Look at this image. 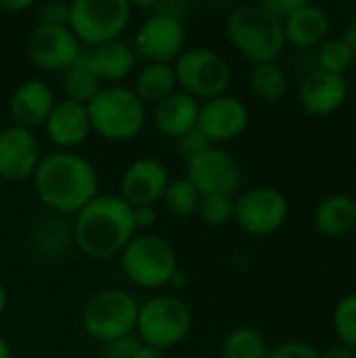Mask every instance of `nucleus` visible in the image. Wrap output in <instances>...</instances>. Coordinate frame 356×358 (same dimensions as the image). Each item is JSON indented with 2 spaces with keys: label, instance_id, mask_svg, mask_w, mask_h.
<instances>
[{
  "label": "nucleus",
  "instance_id": "23",
  "mask_svg": "<svg viewBox=\"0 0 356 358\" xmlns=\"http://www.w3.org/2000/svg\"><path fill=\"white\" fill-rule=\"evenodd\" d=\"M315 229L325 237H342L355 229V203L350 195L334 193L323 197L313 214Z\"/></svg>",
  "mask_w": 356,
  "mask_h": 358
},
{
  "label": "nucleus",
  "instance_id": "21",
  "mask_svg": "<svg viewBox=\"0 0 356 358\" xmlns=\"http://www.w3.org/2000/svg\"><path fill=\"white\" fill-rule=\"evenodd\" d=\"M197 115H199V101L193 96L176 90L157 105H153V122L157 130L164 136L178 138L187 134L189 130L197 128Z\"/></svg>",
  "mask_w": 356,
  "mask_h": 358
},
{
  "label": "nucleus",
  "instance_id": "13",
  "mask_svg": "<svg viewBox=\"0 0 356 358\" xmlns=\"http://www.w3.org/2000/svg\"><path fill=\"white\" fill-rule=\"evenodd\" d=\"M185 178L199 195H235L241 185V168L229 151L214 145L187 164Z\"/></svg>",
  "mask_w": 356,
  "mask_h": 358
},
{
  "label": "nucleus",
  "instance_id": "10",
  "mask_svg": "<svg viewBox=\"0 0 356 358\" xmlns=\"http://www.w3.org/2000/svg\"><path fill=\"white\" fill-rule=\"evenodd\" d=\"M290 216V201L285 193L275 187L260 185L243 191L235 197V214L233 220L237 227L254 237L273 235L279 231Z\"/></svg>",
  "mask_w": 356,
  "mask_h": 358
},
{
  "label": "nucleus",
  "instance_id": "45",
  "mask_svg": "<svg viewBox=\"0 0 356 358\" xmlns=\"http://www.w3.org/2000/svg\"><path fill=\"white\" fill-rule=\"evenodd\" d=\"M353 203H355V227H356V195L353 197Z\"/></svg>",
  "mask_w": 356,
  "mask_h": 358
},
{
  "label": "nucleus",
  "instance_id": "34",
  "mask_svg": "<svg viewBox=\"0 0 356 358\" xmlns=\"http://www.w3.org/2000/svg\"><path fill=\"white\" fill-rule=\"evenodd\" d=\"M69 4L63 0H48L36 6V25H67Z\"/></svg>",
  "mask_w": 356,
  "mask_h": 358
},
{
  "label": "nucleus",
  "instance_id": "9",
  "mask_svg": "<svg viewBox=\"0 0 356 358\" xmlns=\"http://www.w3.org/2000/svg\"><path fill=\"white\" fill-rule=\"evenodd\" d=\"M132 15L128 0H73L69 4V29L80 44L99 46L120 40Z\"/></svg>",
  "mask_w": 356,
  "mask_h": 358
},
{
  "label": "nucleus",
  "instance_id": "27",
  "mask_svg": "<svg viewBox=\"0 0 356 358\" xmlns=\"http://www.w3.org/2000/svg\"><path fill=\"white\" fill-rule=\"evenodd\" d=\"M199 197H201L199 191L185 176H180V178H174L168 182L164 197H162V203H164L166 212H170L172 216L187 218V216H193L197 212Z\"/></svg>",
  "mask_w": 356,
  "mask_h": 358
},
{
  "label": "nucleus",
  "instance_id": "40",
  "mask_svg": "<svg viewBox=\"0 0 356 358\" xmlns=\"http://www.w3.org/2000/svg\"><path fill=\"white\" fill-rule=\"evenodd\" d=\"M321 358H356V352L346 348V346H342V344H336L329 350L321 352Z\"/></svg>",
  "mask_w": 356,
  "mask_h": 358
},
{
  "label": "nucleus",
  "instance_id": "17",
  "mask_svg": "<svg viewBox=\"0 0 356 358\" xmlns=\"http://www.w3.org/2000/svg\"><path fill=\"white\" fill-rule=\"evenodd\" d=\"M348 96V84L344 76L329 73L325 69H313L298 88V101L306 115H332L336 113Z\"/></svg>",
  "mask_w": 356,
  "mask_h": 358
},
{
  "label": "nucleus",
  "instance_id": "38",
  "mask_svg": "<svg viewBox=\"0 0 356 358\" xmlns=\"http://www.w3.org/2000/svg\"><path fill=\"white\" fill-rule=\"evenodd\" d=\"M132 218H134V227L145 231L157 222V210L155 206H138V208H132Z\"/></svg>",
  "mask_w": 356,
  "mask_h": 358
},
{
  "label": "nucleus",
  "instance_id": "28",
  "mask_svg": "<svg viewBox=\"0 0 356 358\" xmlns=\"http://www.w3.org/2000/svg\"><path fill=\"white\" fill-rule=\"evenodd\" d=\"M103 84L99 82V78L82 67V65H73L65 71L63 76V92L67 101H73L78 105H88L99 92H101Z\"/></svg>",
  "mask_w": 356,
  "mask_h": 358
},
{
  "label": "nucleus",
  "instance_id": "29",
  "mask_svg": "<svg viewBox=\"0 0 356 358\" xmlns=\"http://www.w3.org/2000/svg\"><path fill=\"white\" fill-rule=\"evenodd\" d=\"M73 241L71 235V227L63 220V216L55 214V216H46V220H42L36 229V245L40 248V252H44L46 256H57L63 254V250L67 248V243Z\"/></svg>",
  "mask_w": 356,
  "mask_h": 358
},
{
  "label": "nucleus",
  "instance_id": "12",
  "mask_svg": "<svg viewBox=\"0 0 356 358\" xmlns=\"http://www.w3.org/2000/svg\"><path fill=\"white\" fill-rule=\"evenodd\" d=\"M82 50L69 25H36L27 36V55L40 69L67 71L78 63Z\"/></svg>",
  "mask_w": 356,
  "mask_h": 358
},
{
  "label": "nucleus",
  "instance_id": "11",
  "mask_svg": "<svg viewBox=\"0 0 356 358\" xmlns=\"http://www.w3.org/2000/svg\"><path fill=\"white\" fill-rule=\"evenodd\" d=\"M187 31L185 23L178 17H172L162 10H151L138 31H136V50L147 63H172L185 50Z\"/></svg>",
  "mask_w": 356,
  "mask_h": 358
},
{
  "label": "nucleus",
  "instance_id": "33",
  "mask_svg": "<svg viewBox=\"0 0 356 358\" xmlns=\"http://www.w3.org/2000/svg\"><path fill=\"white\" fill-rule=\"evenodd\" d=\"M210 147H214V145L204 136V132L199 128H193L187 134H183V136L176 138V151H178V155H180V159L185 164L193 162L195 157H199Z\"/></svg>",
  "mask_w": 356,
  "mask_h": 358
},
{
  "label": "nucleus",
  "instance_id": "19",
  "mask_svg": "<svg viewBox=\"0 0 356 358\" xmlns=\"http://www.w3.org/2000/svg\"><path fill=\"white\" fill-rule=\"evenodd\" d=\"M134 63L136 55L132 46L122 40H113L92 48H84L76 65L90 69L103 86H111L128 78L134 69Z\"/></svg>",
  "mask_w": 356,
  "mask_h": 358
},
{
  "label": "nucleus",
  "instance_id": "46",
  "mask_svg": "<svg viewBox=\"0 0 356 358\" xmlns=\"http://www.w3.org/2000/svg\"><path fill=\"white\" fill-rule=\"evenodd\" d=\"M355 159H356V143H355Z\"/></svg>",
  "mask_w": 356,
  "mask_h": 358
},
{
  "label": "nucleus",
  "instance_id": "16",
  "mask_svg": "<svg viewBox=\"0 0 356 358\" xmlns=\"http://www.w3.org/2000/svg\"><path fill=\"white\" fill-rule=\"evenodd\" d=\"M170 182L168 168L157 157H138L122 174L120 197L130 206H155L162 201L164 191Z\"/></svg>",
  "mask_w": 356,
  "mask_h": 358
},
{
  "label": "nucleus",
  "instance_id": "42",
  "mask_svg": "<svg viewBox=\"0 0 356 358\" xmlns=\"http://www.w3.org/2000/svg\"><path fill=\"white\" fill-rule=\"evenodd\" d=\"M134 358H168V355L164 350H157V348H151V346H141L138 352L134 355Z\"/></svg>",
  "mask_w": 356,
  "mask_h": 358
},
{
  "label": "nucleus",
  "instance_id": "8",
  "mask_svg": "<svg viewBox=\"0 0 356 358\" xmlns=\"http://www.w3.org/2000/svg\"><path fill=\"white\" fill-rule=\"evenodd\" d=\"M138 302L124 289L97 292L82 310V327L86 336L99 344H107L126 336H134Z\"/></svg>",
  "mask_w": 356,
  "mask_h": 358
},
{
  "label": "nucleus",
  "instance_id": "43",
  "mask_svg": "<svg viewBox=\"0 0 356 358\" xmlns=\"http://www.w3.org/2000/svg\"><path fill=\"white\" fill-rule=\"evenodd\" d=\"M6 304H8V294H6L4 283L0 281V317H2V315H4V310H6Z\"/></svg>",
  "mask_w": 356,
  "mask_h": 358
},
{
  "label": "nucleus",
  "instance_id": "41",
  "mask_svg": "<svg viewBox=\"0 0 356 358\" xmlns=\"http://www.w3.org/2000/svg\"><path fill=\"white\" fill-rule=\"evenodd\" d=\"M344 42H346V46L353 50V55L356 57V19L355 21H350L346 27H344V31H342V36H340Z\"/></svg>",
  "mask_w": 356,
  "mask_h": 358
},
{
  "label": "nucleus",
  "instance_id": "3",
  "mask_svg": "<svg viewBox=\"0 0 356 358\" xmlns=\"http://www.w3.org/2000/svg\"><path fill=\"white\" fill-rule=\"evenodd\" d=\"M229 42L254 65L277 61L285 48L283 21L258 4H241L227 17Z\"/></svg>",
  "mask_w": 356,
  "mask_h": 358
},
{
  "label": "nucleus",
  "instance_id": "5",
  "mask_svg": "<svg viewBox=\"0 0 356 358\" xmlns=\"http://www.w3.org/2000/svg\"><path fill=\"white\" fill-rule=\"evenodd\" d=\"M120 264L130 283L143 289H159L172 283L178 258L172 243L159 235H134L120 254Z\"/></svg>",
  "mask_w": 356,
  "mask_h": 358
},
{
  "label": "nucleus",
  "instance_id": "1",
  "mask_svg": "<svg viewBox=\"0 0 356 358\" xmlns=\"http://www.w3.org/2000/svg\"><path fill=\"white\" fill-rule=\"evenodd\" d=\"M31 180L40 201L59 216H76L101 195L97 168L76 151L59 149L42 155Z\"/></svg>",
  "mask_w": 356,
  "mask_h": 358
},
{
  "label": "nucleus",
  "instance_id": "4",
  "mask_svg": "<svg viewBox=\"0 0 356 358\" xmlns=\"http://www.w3.org/2000/svg\"><path fill=\"white\" fill-rule=\"evenodd\" d=\"M86 109L92 132L113 143L136 138L147 122V105L124 84L103 86Z\"/></svg>",
  "mask_w": 356,
  "mask_h": 358
},
{
  "label": "nucleus",
  "instance_id": "35",
  "mask_svg": "<svg viewBox=\"0 0 356 358\" xmlns=\"http://www.w3.org/2000/svg\"><path fill=\"white\" fill-rule=\"evenodd\" d=\"M141 346L143 344L136 336H126V338L103 344L101 358H134Z\"/></svg>",
  "mask_w": 356,
  "mask_h": 358
},
{
  "label": "nucleus",
  "instance_id": "14",
  "mask_svg": "<svg viewBox=\"0 0 356 358\" xmlns=\"http://www.w3.org/2000/svg\"><path fill=\"white\" fill-rule=\"evenodd\" d=\"M248 124H250V109L237 96L220 94L199 103L197 128L212 145L237 138L239 134H243Z\"/></svg>",
  "mask_w": 356,
  "mask_h": 358
},
{
  "label": "nucleus",
  "instance_id": "20",
  "mask_svg": "<svg viewBox=\"0 0 356 358\" xmlns=\"http://www.w3.org/2000/svg\"><path fill=\"white\" fill-rule=\"evenodd\" d=\"M46 136L61 151H71L80 147L92 132L88 109L73 101H57L50 115L44 122Z\"/></svg>",
  "mask_w": 356,
  "mask_h": 358
},
{
  "label": "nucleus",
  "instance_id": "32",
  "mask_svg": "<svg viewBox=\"0 0 356 358\" xmlns=\"http://www.w3.org/2000/svg\"><path fill=\"white\" fill-rule=\"evenodd\" d=\"M195 214L210 227H225L233 220L235 197L233 195H201Z\"/></svg>",
  "mask_w": 356,
  "mask_h": 358
},
{
  "label": "nucleus",
  "instance_id": "26",
  "mask_svg": "<svg viewBox=\"0 0 356 358\" xmlns=\"http://www.w3.org/2000/svg\"><path fill=\"white\" fill-rule=\"evenodd\" d=\"M269 344L256 327H235L222 342V358H269Z\"/></svg>",
  "mask_w": 356,
  "mask_h": 358
},
{
  "label": "nucleus",
  "instance_id": "39",
  "mask_svg": "<svg viewBox=\"0 0 356 358\" xmlns=\"http://www.w3.org/2000/svg\"><path fill=\"white\" fill-rule=\"evenodd\" d=\"M36 4L31 0H0V8L6 13H23L34 8Z\"/></svg>",
  "mask_w": 356,
  "mask_h": 358
},
{
  "label": "nucleus",
  "instance_id": "7",
  "mask_svg": "<svg viewBox=\"0 0 356 358\" xmlns=\"http://www.w3.org/2000/svg\"><path fill=\"white\" fill-rule=\"evenodd\" d=\"M172 67L178 90L195 101H210L214 96L227 94L233 78L229 61L208 46L185 48Z\"/></svg>",
  "mask_w": 356,
  "mask_h": 358
},
{
  "label": "nucleus",
  "instance_id": "15",
  "mask_svg": "<svg viewBox=\"0 0 356 358\" xmlns=\"http://www.w3.org/2000/svg\"><path fill=\"white\" fill-rule=\"evenodd\" d=\"M42 159L40 143L31 130L21 126H6L0 130V178L21 182L34 176Z\"/></svg>",
  "mask_w": 356,
  "mask_h": 358
},
{
  "label": "nucleus",
  "instance_id": "2",
  "mask_svg": "<svg viewBox=\"0 0 356 358\" xmlns=\"http://www.w3.org/2000/svg\"><path fill=\"white\" fill-rule=\"evenodd\" d=\"M71 235L84 256L92 260L115 258L136 235L132 208L120 195H97L76 214Z\"/></svg>",
  "mask_w": 356,
  "mask_h": 358
},
{
  "label": "nucleus",
  "instance_id": "6",
  "mask_svg": "<svg viewBox=\"0 0 356 358\" xmlns=\"http://www.w3.org/2000/svg\"><path fill=\"white\" fill-rule=\"evenodd\" d=\"M193 329V315L185 300L162 294L153 296L147 302L138 304V317H136V338L141 344L157 348V350H170L185 342Z\"/></svg>",
  "mask_w": 356,
  "mask_h": 358
},
{
  "label": "nucleus",
  "instance_id": "44",
  "mask_svg": "<svg viewBox=\"0 0 356 358\" xmlns=\"http://www.w3.org/2000/svg\"><path fill=\"white\" fill-rule=\"evenodd\" d=\"M0 358H13V350H10V344L0 338Z\"/></svg>",
  "mask_w": 356,
  "mask_h": 358
},
{
  "label": "nucleus",
  "instance_id": "25",
  "mask_svg": "<svg viewBox=\"0 0 356 358\" xmlns=\"http://www.w3.org/2000/svg\"><path fill=\"white\" fill-rule=\"evenodd\" d=\"M290 80L285 69L277 61L256 63L250 73V92L266 105L279 103L287 92Z\"/></svg>",
  "mask_w": 356,
  "mask_h": 358
},
{
  "label": "nucleus",
  "instance_id": "31",
  "mask_svg": "<svg viewBox=\"0 0 356 358\" xmlns=\"http://www.w3.org/2000/svg\"><path fill=\"white\" fill-rule=\"evenodd\" d=\"M317 59H319V69L344 76L348 71V67L353 65L355 55L342 38H325L319 44Z\"/></svg>",
  "mask_w": 356,
  "mask_h": 358
},
{
  "label": "nucleus",
  "instance_id": "30",
  "mask_svg": "<svg viewBox=\"0 0 356 358\" xmlns=\"http://www.w3.org/2000/svg\"><path fill=\"white\" fill-rule=\"evenodd\" d=\"M334 331L338 344L356 352V294H346L336 302L334 308Z\"/></svg>",
  "mask_w": 356,
  "mask_h": 358
},
{
  "label": "nucleus",
  "instance_id": "24",
  "mask_svg": "<svg viewBox=\"0 0 356 358\" xmlns=\"http://www.w3.org/2000/svg\"><path fill=\"white\" fill-rule=\"evenodd\" d=\"M132 90L145 105H157L178 90L172 63H145L134 80Z\"/></svg>",
  "mask_w": 356,
  "mask_h": 358
},
{
  "label": "nucleus",
  "instance_id": "37",
  "mask_svg": "<svg viewBox=\"0 0 356 358\" xmlns=\"http://www.w3.org/2000/svg\"><path fill=\"white\" fill-rule=\"evenodd\" d=\"M266 10H271L275 17H279L281 21L285 17H290L300 4H304V0H262L260 2Z\"/></svg>",
  "mask_w": 356,
  "mask_h": 358
},
{
  "label": "nucleus",
  "instance_id": "22",
  "mask_svg": "<svg viewBox=\"0 0 356 358\" xmlns=\"http://www.w3.org/2000/svg\"><path fill=\"white\" fill-rule=\"evenodd\" d=\"M283 31H285V42L300 48H311L327 38L329 17L325 8L304 0V4H300L290 17L283 19Z\"/></svg>",
  "mask_w": 356,
  "mask_h": 358
},
{
  "label": "nucleus",
  "instance_id": "36",
  "mask_svg": "<svg viewBox=\"0 0 356 358\" xmlns=\"http://www.w3.org/2000/svg\"><path fill=\"white\" fill-rule=\"evenodd\" d=\"M269 358H321V352L306 342H285L273 348Z\"/></svg>",
  "mask_w": 356,
  "mask_h": 358
},
{
  "label": "nucleus",
  "instance_id": "18",
  "mask_svg": "<svg viewBox=\"0 0 356 358\" xmlns=\"http://www.w3.org/2000/svg\"><path fill=\"white\" fill-rule=\"evenodd\" d=\"M55 103H57V96H55L52 86L40 78H31V80L21 82L13 90L10 101H8V113L15 126H21L34 132V128L44 126Z\"/></svg>",
  "mask_w": 356,
  "mask_h": 358
}]
</instances>
